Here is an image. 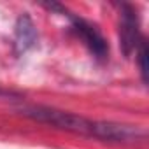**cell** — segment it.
I'll return each mask as SVG.
<instances>
[{"label":"cell","instance_id":"cell-1","mask_svg":"<svg viewBox=\"0 0 149 149\" xmlns=\"http://www.w3.org/2000/svg\"><path fill=\"white\" fill-rule=\"evenodd\" d=\"M18 111L23 116H26L33 121L46 123V125L60 128V130L83 133V135H90V130H91V121L90 119H86L79 114L68 112V111H60V109L46 107V105H25Z\"/></svg>","mask_w":149,"mask_h":149},{"label":"cell","instance_id":"cell-2","mask_svg":"<svg viewBox=\"0 0 149 149\" xmlns=\"http://www.w3.org/2000/svg\"><path fill=\"white\" fill-rule=\"evenodd\" d=\"M61 14L70 19V26H72L74 33H76V35L83 40V44L90 49V53H91L97 60L104 61V60L109 58V42H107V39L102 35L100 28H98L95 23H91V21H88V19H84V18H81V16L70 14L67 9H65Z\"/></svg>","mask_w":149,"mask_h":149},{"label":"cell","instance_id":"cell-3","mask_svg":"<svg viewBox=\"0 0 149 149\" xmlns=\"http://www.w3.org/2000/svg\"><path fill=\"white\" fill-rule=\"evenodd\" d=\"M90 135L95 139H102L107 142H119V144H132L142 140L146 137V130L133 125L112 123V121H91Z\"/></svg>","mask_w":149,"mask_h":149},{"label":"cell","instance_id":"cell-4","mask_svg":"<svg viewBox=\"0 0 149 149\" xmlns=\"http://www.w3.org/2000/svg\"><path fill=\"white\" fill-rule=\"evenodd\" d=\"M140 30H139V16L137 11L130 4H123L121 19H119V46L125 56H130L140 44Z\"/></svg>","mask_w":149,"mask_h":149},{"label":"cell","instance_id":"cell-5","mask_svg":"<svg viewBox=\"0 0 149 149\" xmlns=\"http://www.w3.org/2000/svg\"><path fill=\"white\" fill-rule=\"evenodd\" d=\"M37 42V28L32 21V18L28 14H23L18 18L16 26H14V46L16 51L21 54L25 51H28L30 47H33Z\"/></svg>","mask_w":149,"mask_h":149},{"label":"cell","instance_id":"cell-6","mask_svg":"<svg viewBox=\"0 0 149 149\" xmlns=\"http://www.w3.org/2000/svg\"><path fill=\"white\" fill-rule=\"evenodd\" d=\"M139 65H140V76H142V81L147 83V44L146 40L142 39L140 44H139Z\"/></svg>","mask_w":149,"mask_h":149},{"label":"cell","instance_id":"cell-7","mask_svg":"<svg viewBox=\"0 0 149 149\" xmlns=\"http://www.w3.org/2000/svg\"><path fill=\"white\" fill-rule=\"evenodd\" d=\"M0 95H13L11 91H2V90H0Z\"/></svg>","mask_w":149,"mask_h":149}]
</instances>
